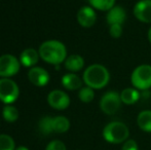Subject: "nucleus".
I'll return each mask as SVG.
<instances>
[{"mask_svg":"<svg viewBox=\"0 0 151 150\" xmlns=\"http://www.w3.org/2000/svg\"><path fill=\"white\" fill-rule=\"evenodd\" d=\"M39 56L44 62L59 65L67 59V50L61 41L48 40L40 45Z\"/></svg>","mask_w":151,"mask_h":150,"instance_id":"nucleus-1","label":"nucleus"},{"mask_svg":"<svg viewBox=\"0 0 151 150\" xmlns=\"http://www.w3.org/2000/svg\"><path fill=\"white\" fill-rule=\"evenodd\" d=\"M110 79L109 71L105 66L93 64L88 66L83 73V81L93 90H100L105 88Z\"/></svg>","mask_w":151,"mask_h":150,"instance_id":"nucleus-2","label":"nucleus"},{"mask_svg":"<svg viewBox=\"0 0 151 150\" xmlns=\"http://www.w3.org/2000/svg\"><path fill=\"white\" fill-rule=\"evenodd\" d=\"M129 136V128L120 121L109 122L103 130L104 139L112 144H119V143L125 142Z\"/></svg>","mask_w":151,"mask_h":150,"instance_id":"nucleus-3","label":"nucleus"},{"mask_svg":"<svg viewBox=\"0 0 151 150\" xmlns=\"http://www.w3.org/2000/svg\"><path fill=\"white\" fill-rule=\"evenodd\" d=\"M131 81L137 90H148L151 88V66L147 64L140 65L133 71Z\"/></svg>","mask_w":151,"mask_h":150,"instance_id":"nucleus-4","label":"nucleus"},{"mask_svg":"<svg viewBox=\"0 0 151 150\" xmlns=\"http://www.w3.org/2000/svg\"><path fill=\"white\" fill-rule=\"evenodd\" d=\"M20 90L19 86L14 80L9 78L0 79V101L6 105H10L16 102L19 98Z\"/></svg>","mask_w":151,"mask_h":150,"instance_id":"nucleus-5","label":"nucleus"},{"mask_svg":"<svg viewBox=\"0 0 151 150\" xmlns=\"http://www.w3.org/2000/svg\"><path fill=\"white\" fill-rule=\"evenodd\" d=\"M21 62L14 56L9 54L0 57V76L8 78L16 75L20 71Z\"/></svg>","mask_w":151,"mask_h":150,"instance_id":"nucleus-6","label":"nucleus"},{"mask_svg":"<svg viewBox=\"0 0 151 150\" xmlns=\"http://www.w3.org/2000/svg\"><path fill=\"white\" fill-rule=\"evenodd\" d=\"M120 95L116 92H108L102 97L100 101V108L105 114L112 115L119 110L121 106Z\"/></svg>","mask_w":151,"mask_h":150,"instance_id":"nucleus-7","label":"nucleus"},{"mask_svg":"<svg viewBox=\"0 0 151 150\" xmlns=\"http://www.w3.org/2000/svg\"><path fill=\"white\" fill-rule=\"evenodd\" d=\"M47 102L50 107L57 110H64L70 105V98L63 90H56L48 94Z\"/></svg>","mask_w":151,"mask_h":150,"instance_id":"nucleus-8","label":"nucleus"},{"mask_svg":"<svg viewBox=\"0 0 151 150\" xmlns=\"http://www.w3.org/2000/svg\"><path fill=\"white\" fill-rule=\"evenodd\" d=\"M28 78L36 86H44L50 81V74L41 67H32L28 72Z\"/></svg>","mask_w":151,"mask_h":150,"instance_id":"nucleus-9","label":"nucleus"},{"mask_svg":"<svg viewBox=\"0 0 151 150\" xmlns=\"http://www.w3.org/2000/svg\"><path fill=\"white\" fill-rule=\"evenodd\" d=\"M134 14L143 23H151V0H140L134 7Z\"/></svg>","mask_w":151,"mask_h":150,"instance_id":"nucleus-10","label":"nucleus"},{"mask_svg":"<svg viewBox=\"0 0 151 150\" xmlns=\"http://www.w3.org/2000/svg\"><path fill=\"white\" fill-rule=\"evenodd\" d=\"M97 20V16L93 7L91 6H83L77 12V21L80 26L84 28L93 27Z\"/></svg>","mask_w":151,"mask_h":150,"instance_id":"nucleus-11","label":"nucleus"},{"mask_svg":"<svg viewBox=\"0 0 151 150\" xmlns=\"http://www.w3.org/2000/svg\"><path fill=\"white\" fill-rule=\"evenodd\" d=\"M127 19V14L125 10L123 9L121 6H114L108 11L107 16H106V20L107 23L111 26V25H122L123 22Z\"/></svg>","mask_w":151,"mask_h":150,"instance_id":"nucleus-12","label":"nucleus"},{"mask_svg":"<svg viewBox=\"0 0 151 150\" xmlns=\"http://www.w3.org/2000/svg\"><path fill=\"white\" fill-rule=\"evenodd\" d=\"M39 52L34 48H26L20 56V62L25 67H33L39 60Z\"/></svg>","mask_w":151,"mask_h":150,"instance_id":"nucleus-13","label":"nucleus"},{"mask_svg":"<svg viewBox=\"0 0 151 150\" xmlns=\"http://www.w3.org/2000/svg\"><path fill=\"white\" fill-rule=\"evenodd\" d=\"M62 84L65 88L69 90H75L81 88L82 81L79 77L74 73H68L62 77Z\"/></svg>","mask_w":151,"mask_h":150,"instance_id":"nucleus-14","label":"nucleus"},{"mask_svg":"<svg viewBox=\"0 0 151 150\" xmlns=\"http://www.w3.org/2000/svg\"><path fill=\"white\" fill-rule=\"evenodd\" d=\"M84 66V60L79 55H72L65 60V68L71 72L80 71Z\"/></svg>","mask_w":151,"mask_h":150,"instance_id":"nucleus-15","label":"nucleus"},{"mask_svg":"<svg viewBox=\"0 0 151 150\" xmlns=\"http://www.w3.org/2000/svg\"><path fill=\"white\" fill-rule=\"evenodd\" d=\"M121 102L127 105H133L140 99V93L137 90V88H127L123 90L120 94Z\"/></svg>","mask_w":151,"mask_h":150,"instance_id":"nucleus-16","label":"nucleus"},{"mask_svg":"<svg viewBox=\"0 0 151 150\" xmlns=\"http://www.w3.org/2000/svg\"><path fill=\"white\" fill-rule=\"evenodd\" d=\"M137 122L142 131L151 133V111L144 110L140 112L137 118Z\"/></svg>","mask_w":151,"mask_h":150,"instance_id":"nucleus-17","label":"nucleus"},{"mask_svg":"<svg viewBox=\"0 0 151 150\" xmlns=\"http://www.w3.org/2000/svg\"><path fill=\"white\" fill-rule=\"evenodd\" d=\"M54 132L62 134V133H66L70 128V121L67 117L65 116H57L54 117Z\"/></svg>","mask_w":151,"mask_h":150,"instance_id":"nucleus-18","label":"nucleus"},{"mask_svg":"<svg viewBox=\"0 0 151 150\" xmlns=\"http://www.w3.org/2000/svg\"><path fill=\"white\" fill-rule=\"evenodd\" d=\"M88 2L91 7L103 11H109L115 6V0H88Z\"/></svg>","mask_w":151,"mask_h":150,"instance_id":"nucleus-19","label":"nucleus"},{"mask_svg":"<svg viewBox=\"0 0 151 150\" xmlns=\"http://www.w3.org/2000/svg\"><path fill=\"white\" fill-rule=\"evenodd\" d=\"M54 118L50 116H44L39 121V130L43 135H50L54 133Z\"/></svg>","mask_w":151,"mask_h":150,"instance_id":"nucleus-20","label":"nucleus"},{"mask_svg":"<svg viewBox=\"0 0 151 150\" xmlns=\"http://www.w3.org/2000/svg\"><path fill=\"white\" fill-rule=\"evenodd\" d=\"M2 116L7 122H14L19 118V111L14 106L6 105L2 110Z\"/></svg>","mask_w":151,"mask_h":150,"instance_id":"nucleus-21","label":"nucleus"},{"mask_svg":"<svg viewBox=\"0 0 151 150\" xmlns=\"http://www.w3.org/2000/svg\"><path fill=\"white\" fill-rule=\"evenodd\" d=\"M14 139L5 134L0 135V150H16Z\"/></svg>","mask_w":151,"mask_h":150,"instance_id":"nucleus-22","label":"nucleus"},{"mask_svg":"<svg viewBox=\"0 0 151 150\" xmlns=\"http://www.w3.org/2000/svg\"><path fill=\"white\" fill-rule=\"evenodd\" d=\"M80 101L83 103H90L93 100V97H95V93L93 90L90 86H86V88H82L79 90V94H78Z\"/></svg>","mask_w":151,"mask_h":150,"instance_id":"nucleus-23","label":"nucleus"},{"mask_svg":"<svg viewBox=\"0 0 151 150\" xmlns=\"http://www.w3.org/2000/svg\"><path fill=\"white\" fill-rule=\"evenodd\" d=\"M45 150H67L65 144L60 140H54L46 146Z\"/></svg>","mask_w":151,"mask_h":150,"instance_id":"nucleus-24","label":"nucleus"},{"mask_svg":"<svg viewBox=\"0 0 151 150\" xmlns=\"http://www.w3.org/2000/svg\"><path fill=\"white\" fill-rule=\"evenodd\" d=\"M109 33L113 38H119L122 34V25H111L109 29Z\"/></svg>","mask_w":151,"mask_h":150,"instance_id":"nucleus-25","label":"nucleus"},{"mask_svg":"<svg viewBox=\"0 0 151 150\" xmlns=\"http://www.w3.org/2000/svg\"><path fill=\"white\" fill-rule=\"evenodd\" d=\"M121 150H139V146L135 140H127L123 143Z\"/></svg>","mask_w":151,"mask_h":150,"instance_id":"nucleus-26","label":"nucleus"},{"mask_svg":"<svg viewBox=\"0 0 151 150\" xmlns=\"http://www.w3.org/2000/svg\"><path fill=\"white\" fill-rule=\"evenodd\" d=\"M148 40H149V42L151 43V27L149 30H148Z\"/></svg>","mask_w":151,"mask_h":150,"instance_id":"nucleus-27","label":"nucleus"},{"mask_svg":"<svg viewBox=\"0 0 151 150\" xmlns=\"http://www.w3.org/2000/svg\"><path fill=\"white\" fill-rule=\"evenodd\" d=\"M16 150H29L27 147H25V146H20V147H18Z\"/></svg>","mask_w":151,"mask_h":150,"instance_id":"nucleus-28","label":"nucleus"}]
</instances>
